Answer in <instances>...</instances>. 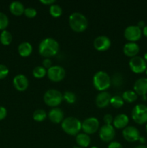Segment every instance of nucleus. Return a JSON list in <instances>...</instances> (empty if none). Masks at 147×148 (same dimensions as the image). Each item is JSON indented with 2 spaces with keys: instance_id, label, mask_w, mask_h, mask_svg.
<instances>
[{
  "instance_id": "20",
  "label": "nucleus",
  "mask_w": 147,
  "mask_h": 148,
  "mask_svg": "<svg viewBox=\"0 0 147 148\" xmlns=\"http://www.w3.org/2000/svg\"><path fill=\"white\" fill-rule=\"evenodd\" d=\"M25 8L22 2L18 1H14L10 4V11L12 14L15 16H20L24 14Z\"/></svg>"
},
{
  "instance_id": "26",
  "label": "nucleus",
  "mask_w": 147,
  "mask_h": 148,
  "mask_svg": "<svg viewBox=\"0 0 147 148\" xmlns=\"http://www.w3.org/2000/svg\"><path fill=\"white\" fill-rule=\"evenodd\" d=\"M49 12L53 17H59L63 13V10L60 5L57 4H53L50 6Z\"/></svg>"
},
{
  "instance_id": "42",
  "label": "nucleus",
  "mask_w": 147,
  "mask_h": 148,
  "mask_svg": "<svg viewBox=\"0 0 147 148\" xmlns=\"http://www.w3.org/2000/svg\"><path fill=\"white\" fill-rule=\"evenodd\" d=\"M144 60L146 61V63H147V52L145 53V54H144Z\"/></svg>"
},
{
  "instance_id": "30",
  "label": "nucleus",
  "mask_w": 147,
  "mask_h": 148,
  "mask_svg": "<svg viewBox=\"0 0 147 148\" xmlns=\"http://www.w3.org/2000/svg\"><path fill=\"white\" fill-rule=\"evenodd\" d=\"M9 25V18L4 13L0 12V30H4Z\"/></svg>"
},
{
  "instance_id": "22",
  "label": "nucleus",
  "mask_w": 147,
  "mask_h": 148,
  "mask_svg": "<svg viewBox=\"0 0 147 148\" xmlns=\"http://www.w3.org/2000/svg\"><path fill=\"white\" fill-rule=\"evenodd\" d=\"M33 52V46L28 42H22L18 46V53L22 57H27Z\"/></svg>"
},
{
  "instance_id": "35",
  "label": "nucleus",
  "mask_w": 147,
  "mask_h": 148,
  "mask_svg": "<svg viewBox=\"0 0 147 148\" xmlns=\"http://www.w3.org/2000/svg\"><path fill=\"white\" fill-rule=\"evenodd\" d=\"M108 148H123L121 143L117 141H112L108 145Z\"/></svg>"
},
{
  "instance_id": "31",
  "label": "nucleus",
  "mask_w": 147,
  "mask_h": 148,
  "mask_svg": "<svg viewBox=\"0 0 147 148\" xmlns=\"http://www.w3.org/2000/svg\"><path fill=\"white\" fill-rule=\"evenodd\" d=\"M24 14L28 18H34L37 15V10L33 7H27L24 10Z\"/></svg>"
},
{
  "instance_id": "6",
  "label": "nucleus",
  "mask_w": 147,
  "mask_h": 148,
  "mask_svg": "<svg viewBox=\"0 0 147 148\" xmlns=\"http://www.w3.org/2000/svg\"><path fill=\"white\" fill-rule=\"evenodd\" d=\"M133 120L136 124H144L147 123V106L144 104H138L135 106L131 111Z\"/></svg>"
},
{
  "instance_id": "24",
  "label": "nucleus",
  "mask_w": 147,
  "mask_h": 148,
  "mask_svg": "<svg viewBox=\"0 0 147 148\" xmlns=\"http://www.w3.org/2000/svg\"><path fill=\"white\" fill-rule=\"evenodd\" d=\"M12 41V36L8 30H2L0 34V42L4 46H9Z\"/></svg>"
},
{
  "instance_id": "12",
  "label": "nucleus",
  "mask_w": 147,
  "mask_h": 148,
  "mask_svg": "<svg viewBox=\"0 0 147 148\" xmlns=\"http://www.w3.org/2000/svg\"><path fill=\"white\" fill-rule=\"evenodd\" d=\"M122 137L129 143H135L139 140L140 132L138 129L133 126L126 127L122 130Z\"/></svg>"
},
{
  "instance_id": "36",
  "label": "nucleus",
  "mask_w": 147,
  "mask_h": 148,
  "mask_svg": "<svg viewBox=\"0 0 147 148\" xmlns=\"http://www.w3.org/2000/svg\"><path fill=\"white\" fill-rule=\"evenodd\" d=\"M7 115V111L4 107L0 106V121L4 119Z\"/></svg>"
},
{
  "instance_id": "13",
  "label": "nucleus",
  "mask_w": 147,
  "mask_h": 148,
  "mask_svg": "<svg viewBox=\"0 0 147 148\" xmlns=\"http://www.w3.org/2000/svg\"><path fill=\"white\" fill-rule=\"evenodd\" d=\"M111 46V40L108 36H99L94 40V47L98 51H105Z\"/></svg>"
},
{
  "instance_id": "33",
  "label": "nucleus",
  "mask_w": 147,
  "mask_h": 148,
  "mask_svg": "<svg viewBox=\"0 0 147 148\" xmlns=\"http://www.w3.org/2000/svg\"><path fill=\"white\" fill-rule=\"evenodd\" d=\"M114 118L111 114H105L103 117V121L105 122V124H108V125H112Z\"/></svg>"
},
{
  "instance_id": "44",
  "label": "nucleus",
  "mask_w": 147,
  "mask_h": 148,
  "mask_svg": "<svg viewBox=\"0 0 147 148\" xmlns=\"http://www.w3.org/2000/svg\"><path fill=\"white\" fill-rule=\"evenodd\" d=\"M146 133H147V123H146Z\"/></svg>"
},
{
  "instance_id": "32",
  "label": "nucleus",
  "mask_w": 147,
  "mask_h": 148,
  "mask_svg": "<svg viewBox=\"0 0 147 148\" xmlns=\"http://www.w3.org/2000/svg\"><path fill=\"white\" fill-rule=\"evenodd\" d=\"M9 75V69L4 64H0V79H4Z\"/></svg>"
},
{
  "instance_id": "28",
  "label": "nucleus",
  "mask_w": 147,
  "mask_h": 148,
  "mask_svg": "<svg viewBox=\"0 0 147 148\" xmlns=\"http://www.w3.org/2000/svg\"><path fill=\"white\" fill-rule=\"evenodd\" d=\"M33 75L37 79H41L47 75V70L43 66H37L33 70Z\"/></svg>"
},
{
  "instance_id": "46",
  "label": "nucleus",
  "mask_w": 147,
  "mask_h": 148,
  "mask_svg": "<svg viewBox=\"0 0 147 148\" xmlns=\"http://www.w3.org/2000/svg\"><path fill=\"white\" fill-rule=\"evenodd\" d=\"M146 75H147V68H146Z\"/></svg>"
},
{
  "instance_id": "17",
  "label": "nucleus",
  "mask_w": 147,
  "mask_h": 148,
  "mask_svg": "<svg viewBox=\"0 0 147 148\" xmlns=\"http://www.w3.org/2000/svg\"><path fill=\"white\" fill-rule=\"evenodd\" d=\"M48 117L51 122L54 124H60L64 119V114L61 108L56 107L49 111Z\"/></svg>"
},
{
  "instance_id": "40",
  "label": "nucleus",
  "mask_w": 147,
  "mask_h": 148,
  "mask_svg": "<svg viewBox=\"0 0 147 148\" xmlns=\"http://www.w3.org/2000/svg\"><path fill=\"white\" fill-rule=\"evenodd\" d=\"M138 141H139L140 143H141V144H144V143H146V139H145V137H139V140H138Z\"/></svg>"
},
{
  "instance_id": "16",
  "label": "nucleus",
  "mask_w": 147,
  "mask_h": 148,
  "mask_svg": "<svg viewBox=\"0 0 147 148\" xmlns=\"http://www.w3.org/2000/svg\"><path fill=\"white\" fill-rule=\"evenodd\" d=\"M134 92L138 95L144 96L147 94V78L141 77L137 79L133 85Z\"/></svg>"
},
{
  "instance_id": "38",
  "label": "nucleus",
  "mask_w": 147,
  "mask_h": 148,
  "mask_svg": "<svg viewBox=\"0 0 147 148\" xmlns=\"http://www.w3.org/2000/svg\"><path fill=\"white\" fill-rule=\"evenodd\" d=\"M137 26H138L140 29H143L145 27V23H144V21H143V20H141V21H139L138 23Z\"/></svg>"
},
{
  "instance_id": "41",
  "label": "nucleus",
  "mask_w": 147,
  "mask_h": 148,
  "mask_svg": "<svg viewBox=\"0 0 147 148\" xmlns=\"http://www.w3.org/2000/svg\"><path fill=\"white\" fill-rule=\"evenodd\" d=\"M135 148H147V146L144 145H140L136 146Z\"/></svg>"
},
{
  "instance_id": "1",
  "label": "nucleus",
  "mask_w": 147,
  "mask_h": 148,
  "mask_svg": "<svg viewBox=\"0 0 147 148\" xmlns=\"http://www.w3.org/2000/svg\"><path fill=\"white\" fill-rule=\"evenodd\" d=\"M59 51V44L56 40L52 38H46L41 40L38 46V52L45 58L54 56Z\"/></svg>"
},
{
  "instance_id": "37",
  "label": "nucleus",
  "mask_w": 147,
  "mask_h": 148,
  "mask_svg": "<svg viewBox=\"0 0 147 148\" xmlns=\"http://www.w3.org/2000/svg\"><path fill=\"white\" fill-rule=\"evenodd\" d=\"M40 3H42L43 4H45V5H49V6H51L52 4L56 3V1H54V0H40Z\"/></svg>"
},
{
  "instance_id": "11",
  "label": "nucleus",
  "mask_w": 147,
  "mask_h": 148,
  "mask_svg": "<svg viewBox=\"0 0 147 148\" xmlns=\"http://www.w3.org/2000/svg\"><path fill=\"white\" fill-rule=\"evenodd\" d=\"M115 136V130L112 125L105 124L99 129V137L100 140L105 143L112 142Z\"/></svg>"
},
{
  "instance_id": "15",
  "label": "nucleus",
  "mask_w": 147,
  "mask_h": 148,
  "mask_svg": "<svg viewBox=\"0 0 147 148\" xmlns=\"http://www.w3.org/2000/svg\"><path fill=\"white\" fill-rule=\"evenodd\" d=\"M111 95L107 91H102L98 93L95 98V103L98 108H105L110 103Z\"/></svg>"
},
{
  "instance_id": "9",
  "label": "nucleus",
  "mask_w": 147,
  "mask_h": 148,
  "mask_svg": "<svg viewBox=\"0 0 147 148\" xmlns=\"http://www.w3.org/2000/svg\"><path fill=\"white\" fill-rule=\"evenodd\" d=\"M66 75L64 68L61 66H52L47 69V76L50 81L54 82H61L63 79Z\"/></svg>"
},
{
  "instance_id": "8",
  "label": "nucleus",
  "mask_w": 147,
  "mask_h": 148,
  "mask_svg": "<svg viewBox=\"0 0 147 148\" xmlns=\"http://www.w3.org/2000/svg\"><path fill=\"white\" fill-rule=\"evenodd\" d=\"M99 127V120L95 117L86 119L82 123V130L86 134H93L97 132Z\"/></svg>"
},
{
  "instance_id": "7",
  "label": "nucleus",
  "mask_w": 147,
  "mask_h": 148,
  "mask_svg": "<svg viewBox=\"0 0 147 148\" xmlns=\"http://www.w3.org/2000/svg\"><path fill=\"white\" fill-rule=\"evenodd\" d=\"M129 67L134 73L141 74L146 70L147 64L144 58L136 56L131 58L129 61Z\"/></svg>"
},
{
  "instance_id": "5",
  "label": "nucleus",
  "mask_w": 147,
  "mask_h": 148,
  "mask_svg": "<svg viewBox=\"0 0 147 148\" xmlns=\"http://www.w3.org/2000/svg\"><path fill=\"white\" fill-rule=\"evenodd\" d=\"M63 100V94L56 89L48 90L43 95V101L45 103L53 108H56L60 105Z\"/></svg>"
},
{
  "instance_id": "18",
  "label": "nucleus",
  "mask_w": 147,
  "mask_h": 148,
  "mask_svg": "<svg viewBox=\"0 0 147 148\" xmlns=\"http://www.w3.org/2000/svg\"><path fill=\"white\" fill-rule=\"evenodd\" d=\"M139 46L136 43H133V42H128L125 43L122 49L124 54L131 58L136 56L137 54L139 53Z\"/></svg>"
},
{
  "instance_id": "39",
  "label": "nucleus",
  "mask_w": 147,
  "mask_h": 148,
  "mask_svg": "<svg viewBox=\"0 0 147 148\" xmlns=\"http://www.w3.org/2000/svg\"><path fill=\"white\" fill-rule=\"evenodd\" d=\"M142 33H143V34H144V36H145V37L147 38V25L145 26V27L143 28Z\"/></svg>"
},
{
  "instance_id": "45",
  "label": "nucleus",
  "mask_w": 147,
  "mask_h": 148,
  "mask_svg": "<svg viewBox=\"0 0 147 148\" xmlns=\"http://www.w3.org/2000/svg\"><path fill=\"white\" fill-rule=\"evenodd\" d=\"M73 148H82V147H74Z\"/></svg>"
},
{
  "instance_id": "10",
  "label": "nucleus",
  "mask_w": 147,
  "mask_h": 148,
  "mask_svg": "<svg viewBox=\"0 0 147 148\" xmlns=\"http://www.w3.org/2000/svg\"><path fill=\"white\" fill-rule=\"evenodd\" d=\"M142 30L137 25L128 26L124 30V37L129 42L135 43L141 39Z\"/></svg>"
},
{
  "instance_id": "27",
  "label": "nucleus",
  "mask_w": 147,
  "mask_h": 148,
  "mask_svg": "<svg viewBox=\"0 0 147 148\" xmlns=\"http://www.w3.org/2000/svg\"><path fill=\"white\" fill-rule=\"evenodd\" d=\"M110 104H111V106L112 107H114V108H120L124 105V101L122 99V96H120V95H114V96L111 97Z\"/></svg>"
},
{
  "instance_id": "4",
  "label": "nucleus",
  "mask_w": 147,
  "mask_h": 148,
  "mask_svg": "<svg viewBox=\"0 0 147 148\" xmlns=\"http://www.w3.org/2000/svg\"><path fill=\"white\" fill-rule=\"evenodd\" d=\"M93 85L98 91H105L110 87L111 79L107 72L99 71L93 77Z\"/></svg>"
},
{
  "instance_id": "34",
  "label": "nucleus",
  "mask_w": 147,
  "mask_h": 148,
  "mask_svg": "<svg viewBox=\"0 0 147 148\" xmlns=\"http://www.w3.org/2000/svg\"><path fill=\"white\" fill-rule=\"evenodd\" d=\"M43 66L45 69H48L52 66V61L49 58H46L43 60Z\"/></svg>"
},
{
  "instance_id": "29",
  "label": "nucleus",
  "mask_w": 147,
  "mask_h": 148,
  "mask_svg": "<svg viewBox=\"0 0 147 148\" xmlns=\"http://www.w3.org/2000/svg\"><path fill=\"white\" fill-rule=\"evenodd\" d=\"M63 100H65V101L68 103L73 104L74 103L75 101H76V96L73 92H71V91H66V92L63 94Z\"/></svg>"
},
{
  "instance_id": "2",
  "label": "nucleus",
  "mask_w": 147,
  "mask_h": 148,
  "mask_svg": "<svg viewBox=\"0 0 147 148\" xmlns=\"http://www.w3.org/2000/svg\"><path fill=\"white\" fill-rule=\"evenodd\" d=\"M69 23L72 30L76 33H81L88 27V20L83 14L79 12H74L69 16Z\"/></svg>"
},
{
  "instance_id": "19",
  "label": "nucleus",
  "mask_w": 147,
  "mask_h": 148,
  "mask_svg": "<svg viewBox=\"0 0 147 148\" xmlns=\"http://www.w3.org/2000/svg\"><path fill=\"white\" fill-rule=\"evenodd\" d=\"M128 122H129V118L128 116L126 114H120L114 118L112 126L114 127V128L123 130L125 127H128Z\"/></svg>"
},
{
  "instance_id": "43",
  "label": "nucleus",
  "mask_w": 147,
  "mask_h": 148,
  "mask_svg": "<svg viewBox=\"0 0 147 148\" xmlns=\"http://www.w3.org/2000/svg\"><path fill=\"white\" fill-rule=\"evenodd\" d=\"M90 148H99V147H96V146H92V147H91Z\"/></svg>"
},
{
  "instance_id": "21",
  "label": "nucleus",
  "mask_w": 147,
  "mask_h": 148,
  "mask_svg": "<svg viewBox=\"0 0 147 148\" xmlns=\"http://www.w3.org/2000/svg\"><path fill=\"white\" fill-rule=\"evenodd\" d=\"M76 143L79 147L84 148L87 147L91 143V139L89 134L85 133H79L76 137Z\"/></svg>"
},
{
  "instance_id": "25",
  "label": "nucleus",
  "mask_w": 147,
  "mask_h": 148,
  "mask_svg": "<svg viewBox=\"0 0 147 148\" xmlns=\"http://www.w3.org/2000/svg\"><path fill=\"white\" fill-rule=\"evenodd\" d=\"M47 114L43 109H37L33 114V118L37 122H42L47 117Z\"/></svg>"
},
{
  "instance_id": "23",
  "label": "nucleus",
  "mask_w": 147,
  "mask_h": 148,
  "mask_svg": "<svg viewBox=\"0 0 147 148\" xmlns=\"http://www.w3.org/2000/svg\"><path fill=\"white\" fill-rule=\"evenodd\" d=\"M122 98L124 102L125 101L128 103H131L136 101L138 98V95L134 92V90H126L122 93Z\"/></svg>"
},
{
  "instance_id": "3",
  "label": "nucleus",
  "mask_w": 147,
  "mask_h": 148,
  "mask_svg": "<svg viewBox=\"0 0 147 148\" xmlns=\"http://www.w3.org/2000/svg\"><path fill=\"white\" fill-rule=\"evenodd\" d=\"M61 129L69 135L76 136L82 130V122L75 117H67L61 122Z\"/></svg>"
},
{
  "instance_id": "14",
  "label": "nucleus",
  "mask_w": 147,
  "mask_h": 148,
  "mask_svg": "<svg viewBox=\"0 0 147 148\" xmlns=\"http://www.w3.org/2000/svg\"><path fill=\"white\" fill-rule=\"evenodd\" d=\"M13 85L17 90L22 92L26 90L29 86V81L27 77L22 74L16 75L13 79Z\"/></svg>"
}]
</instances>
